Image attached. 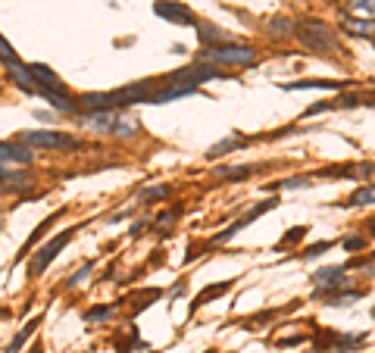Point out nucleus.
<instances>
[{"mask_svg":"<svg viewBox=\"0 0 375 353\" xmlns=\"http://www.w3.org/2000/svg\"><path fill=\"white\" fill-rule=\"evenodd\" d=\"M297 38L303 41V47L316 50V54H334V50H341V38H338V32H334L332 25H325V22L307 19L297 28Z\"/></svg>","mask_w":375,"mask_h":353,"instance_id":"obj_1","label":"nucleus"},{"mask_svg":"<svg viewBox=\"0 0 375 353\" xmlns=\"http://www.w3.org/2000/svg\"><path fill=\"white\" fill-rule=\"evenodd\" d=\"M200 63H210V66H253L257 54L247 44H219V47H206L200 54Z\"/></svg>","mask_w":375,"mask_h":353,"instance_id":"obj_2","label":"nucleus"},{"mask_svg":"<svg viewBox=\"0 0 375 353\" xmlns=\"http://www.w3.org/2000/svg\"><path fill=\"white\" fill-rule=\"evenodd\" d=\"M22 144H32V147H47V150H78V141L69 135H56V131H25L22 135Z\"/></svg>","mask_w":375,"mask_h":353,"instance_id":"obj_3","label":"nucleus"},{"mask_svg":"<svg viewBox=\"0 0 375 353\" xmlns=\"http://www.w3.org/2000/svg\"><path fill=\"white\" fill-rule=\"evenodd\" d=\"M72 235H75V228H69V231H63V235H56V238L50 241L47 247H41V250H38V257L32 259V275H38V272H44V269H47V266L54 263V257H56V253H60L63 247H66L69 241H72Z\"/></svg>","mask_w":375,"mask_h":353,"instance_id":"obj_4","label":"nucleus"},{"mask_svg":"<svg viewBox=\"0 0 375 353\" xmlns=\"http://www.w3.org/2000/svg\"><path fill=\"white\" fill-rule=\"evenodd\" d=\"M116 100H119V107H129V103H150L153 100V88H150V82L125 85V88L116 91Z\"/></svg>","mask_w":375,"mask_h":353,"instance_id":"obj_5","label":"nucleus"},{"mask_svg":"<svg viewBox=\"0 0 375 353\" xmlns=\"http://www.w3.org/2000/svg\"><path fill=\"white\" fill-rule=\"evenodd\" d=\"M153 13L169 19V22H194L191 10L184 7V3H175V0H160V3H153Z\"/></svg>","mask_w":375,"mask_h":353,"instance_id":"obj_6","label":"nucleus"},{"mask_svg":"<svg viewBox=\"0 0 375 353\" xmlns=\"http://www.w3.org/2000/svg\"><path fill=\"white\" fill-rule=\"evenodd\" d=\"M313 285L319 288V291L344 288V285H347V275H344V269H338V266H328V269H319V272L313 275Z\"/></svg>","mask_w":375,"mask_h":353,"instance_id":"obj_7","label":"nucleus"},{"mask_svg":"<svg viewBox=\"0 0 375 353\" xmlns=\"http://www.w3.org/2000/svg\"><path fill=\"white\" fill-rule=\"evenodd\" d=\"M7 69H10V75H13V82L19 85L22 91H28V94H34V91H38V94H41V88H38V82H34V75H32V69L28 66H22L19 60H7Z\"/></svg>","mask_w":375,"mask_h":353,"instance_id":"obj_8","label":"nucleus"},{"mask_svg":"<svg viewBox=\"0 0 375 353\" xmlns=\"http://www.w3.org/2000/svg\"><path fill=\"white\" fill-rule=\"evenodd\" d=\"M28 69H32L34 82H38V88H41V91H66V88H63V82L56 78L54 72H50L47 66H44V63H32Z\"/></svg>","mask_w":375,"mask_h":353,"instance_id":"obj_9","label":"nucleus"},{"mask_svg":"<svg viewBox=\"0 0 375 353\" xmlns=\"http://www.w3.org/2000/svg\"><path fill=\"white\" fill-rule=\"evenodd\" d=\"M0 163H3V166H10V163L28 166V163H32V150L19 147V144H3V141H0Z\"/></svg>","mask_w":375,"mask_h":353,"instance_id":"obj_10","label":"nucleus"},{"mask_svg":"<svg viewBox=\"0 0 375 353\" xmlns=\"http://www.w3.org/2000/svg\"><path fill=\"white\" fill-rule=\"evenodd\" d=\"M116 116H113V109H103V113H94V116H85L82 125L91 131H109L113 135V129H116Z\"/></svg>","mask_w":375,"mask_h":353,"instance_id":"obj_11","label":"nucleus"},{"mask_svg":"<svg viewBox=\"0 0 375 353\" xmlns=\"http://www.w3.org/2000/svg\"><path fill=\"white\" fill-rule=\"evenodd\" d=\"M82 103L88 109H113V107H119V100H116V91H91V94H85L82 97Z\"/></svg>","mask_w":375,"mask_h":353,"instance_id":"obj_12","label":"nucleus"},{"mask_svg":"<svg viewBox=\"0 0 375 353\" xmlns=\"http://www.w3.org/2000/svg\"><path fill=\"white\" fill-rule=\"evenodd\" d=\"M41 97L47 103H54V109H60V113H75V109H78V103H75L66 91H41Z\"/></svg>","mask_w":375,"mask_h":353,"instance_id":"obj_13","label":"nucleus"},{"mask_svg":"<svg viewBox=\"0 0 375 353\" xmlns=\"http://www.w3.org/2000/svg\"><path fill=\"white\" fill-rule=\"evenodd\" d=\"M288 91H307V88H322V91H332V88H344V82H291V85H281Z\"/></svg>","mask_w":375,"mask_h":353,"instance_id":"obj_14","label":"nucleus"},{"mask_svg":"<svg viewBox=\"0 0 375 353\" xmlns=\"http://www.w3.org/2000/svg\"><path fill=\"white\" fill-rule=\"evenodd\" d=\"M375 204V184H366V188L354 191V197H350L347 206H372Z\"/></svg>","mask_w":375,"mask_h":353,"instance_id":"obj_15","label":"nucleus"},{"mask_svg":"<svg viewBox=\"0 0 375 353\" xmlns=\"http://www.w3.org/2000/svg\"><path fill=\"white\" fill-rule=\"evenodd\" d=\"M269 34H272V38H288V34H294V22L279 16V19L269 22Z\"/></svg>","mask_w":375,"mask_h":353,"instance_id":"obj_16","label":"nucleus"},{"mask_svg":"<svg viewBox=\"0 0 375 353\" xmlns=\"http://www.w3.org/2000/svg\"><path fill=\"white\" fill-rule=\"evenodd\" d=\"M197 34H200V41L204 44L213 41V47H219V44L225 41V34L219 32V28H213V25H197Z\"/></svg>","mask_w":375,"mask_h":353,"instance_id":"obj_17","label":"nucleus"},{"mask_svg":"<svg viewBox=\"0 0 375 353\" xmlns=\"http://www.w3.org/2000/svg\"><path fill=\"white\" fill-rule=\"evenodd\" d=\"M138 131H141V125H138L135 119H119L116 129H113V135L116 138H131V135H138Z\"/></svg>","mask_w":375,"mask_h":353,"instance_id":"obj_18","label":"nucleus"},{"mask_svg":"<svg viewBox=\"0 0 375 353\" xmlns=\"http://www.w3.org/2000/svg\"><path fill=\"white\" fill-rule=\"evenodd\" d=\"M238 144H241V138H238V135H232V138H225V141L213 144V147H210V153H206V156H210V160H213V156H222V153H225V150H232V147H238Z\"/></svg>","mask_w":375,"mask_h":353,"instance_id":"obj_19","label":"nucleus"},{"mask_svg":"<svg viewBox=\"0 0 375 353\" xmlns=\"http://www.w3.org/2000/svg\"><path fill=\"white\" fill-rule=\"evenodd\" d=\"M253 172H259V166H225V169H219V175L244 178V175H253Z\"/></svg>","mask_w":375,"mask_h":353,"instance_id":"obj_20","label":"nucleus"},{"mask_svg":"<svg viewBox=\"0 0 375 353\" xmlns=\"http://www.w3.org/2000/svg\"><path fill=\"white\" fill-rule=\"evenodd\" d=\"M347 7L354 13H363V16H375V0H347Z\"/></svg>","mask_w":375,"mask_h":353,"instance_id":"obj_21","label":"nucleus"},{"mask_svg":"<svg viewBox=\"0 0 375 353\" xmlns=\"http://www.w3.org/2000/svg\"><path fill=\"white\" fill-rule=\"evenodd\" d=\"M113 312H116V306H97V310H91L85 319L88 322H103V319H113Z\"/></svg>","mask_w":375,"mask_h":353,"instance_id":"obj_22","label":"nucleus"},{"mask_svg":"<svg viewBox=\"0 0 375 353\" xmlns=\"http://www.w3.org/2000/svg\"><path fill=\"white\" fill-rule=\"evenodd\" d=\"M225 291H228V281H225V285H216V288H206V291L200 294L197 300H194V310H197V306H204L210 297H219V294H225Z\"/></svg>","mask_w":375,"mask_h":353,"instance_id":"obj_23","label":"nucleus"},{"mask_svg":"<svg viewBox=\"0 0 375 353\" xmlns=\"http://www.w3.org/2000/svg\"><path fill=\"white\" fill-rule=\"evenodd\" d=\"M32 332H34V322H28V325L22 328L19 334H16V341H13V344H10V350H7V353H19V350H22V344H25V341H28V334H32Z\"/></svg>","mask_w":375,"mask_h":353,"instance_id":"obj_24","label":"nucleus"},{"mask_svg":"<svg viewBox=\"0 0 375 353\" xmlns=\"http://www.w3.org/2000/svg\"><path fill=\"white\" fill-rule=\"evenodd\" d=\"M347 28L354 34H372L375 32V25L372 22H366V19H347Z\"/></svg>","mask_w":375,"mask_h":353,"instance_id":"obj_25","label":"nucleus"},{"mask_svg":"<svg viewBox=\"0 0 375 353\" xmlns=\"http://www.w3.org/2000/svg\"><path fill=\"white\" fill-rule=\"evenodd\" d=\"M363 297V291H350V294H334L332 297V306H347V303H354V300H360Z\"/></svg>","mask_w":375,"mask_h":353,"instance_id":"obj_26","label":"nucleus"},{"mask_svg":"<svg viewBox=\"0 0 375 353\" xmlns=\"http://www.w3.org/2000/svg\"><path fill=\"white\" fill-rule=\"evenodd\" d=\"M163 197H169V188H166V184L150 188V191H144V194H141V200H163Z\"/></svg>","mask_w":375,"mask_h":353,"instance_id":"obj_27","label":"nucleus"},{"mask_svg":"<svg viewBox=\"0 0 375 353\" xmlns=\"http://www.w3.org/2000/svg\"><path fill=\"white\" fill-rule=\"evenodd\" d=\"M85 279H91V266H82V269H78V272H75V275H72V279L66 281V288H78Z\"/></svg>","mask_w":375,"mask_h":353,"instance_id":"obj_28","label":"nucleus"},{"mask_svg":"<svg viewBox=\"0 0 375 353\" xmlns=\"http://www.w3.org/2000/svg\"><path fill=\"white\" fill-rule=\"evenodd\" d=\"M16 56V50H13V44L7 41V38H3V34H0V60L7 63V60H13Z\"/></svg>","mask_w":375,"mask_h":353,"instance_id":"obj_29","label":"nucleus"},{"mask_svg":"<svg viewBox=\"0 0 375 353\" xmlns=\"http://www.w3.org/2000/svg\"><path fill=\"white\" fill-rule=\"evenodd\" d=\"M307 184H310V178L300 175V178H288V182H279L275 188H307Z\"/></svg>","mask_w":375,"mask_h":353,"instance_id":"obj_30","label":"nucleus"},{"mask_svg":"<svg viewBox=\"0 0 375 353\" xmlns=\"http://www.w3.org/2000/svg\"><path fill=\"white\" fill-rule=\"evenodd\" d=\"M303 235H307V228H303V225H300V228H294L291 235H285V241H281V247H285V244H297V241L303 238Z\"/></svg>","mask_w":375,"mask_h":353,"instance_id":"obj_31","label":"nucleus"},{"mask_svg":"<svg viewBox=\"0 0 375 353\" xmlns=\"http://www.w3.org/2000/svg\"><path fill=\"white\" fill-rule=\"evenodd\" d=\"M344 247H347V250H363V247H366V238H363V235H354V238L344 241Z\"/></svg>","mask_w":375,"mask_h":353,"instance_id":"obj_32","label":"nucleus"},{"mask_svg":"<svg viewBox=\"0 0 375 353\" xmlns=\"http://www.w3.org/2000/svg\"><path fill=\"white\" fill-rule=\"evenodd\" d=\"M328 247H332V241H322V244H313V247H307V253H303V257H319L322 250H328Z\"/></svg>","mask_w":375,"mask_h":353,"instance_id":"obj_33","label":"nucleus"},{"mask_svg":"<svg viewBox=\"0 0 375 353\" xmlns=\"http://www.w3.org/2000/svg\"><path fill=\"white\" fill-rule=\"evenodd\" d=\"M175 219H178V213H166V216H163V213H160L157 225H160V228H163V225H172V222H175Z\"/></svg>","mask_w":375,"mask_h":353,"instance_id":"obj_34","label":"nucleus"},{"mask_svg":"<svg viewBox=\"0 0 375 353\" xmlns=\"http://www.w3.org/2000/svg\"><path fill=\"white\" fill-rule=\"evenodd\" d=\"M0 175H3V178L10 175V169H7V166H3V163H0Z\"/></svg>","mask_w":375,"mask_h":353,"instance_id":"obj_35","label":"nucleus"},{"mask_svg":"<svg viewBox=\"0 0 375 353\" xmlns=\"http://www.w3.org/2000/svg\"><path fill=\"white\" fill-rule=\"evenodd\" d=\"M372 316H375V310H372Z\"/></svg>","mask_w":375,"mask_h":353,"instance_id":"obj_36","label":"nucleus"}]
</instances>
